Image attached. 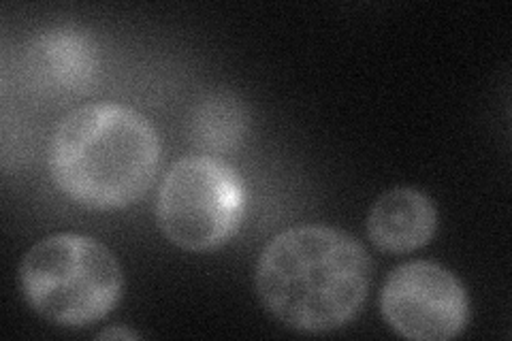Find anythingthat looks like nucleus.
<instances>
[{
	"label": "nucleus",
	"instance_id": "1",
	"mask_svg": "<svg viewBox=\"0 0 512 341\" xmlns=\"http://www.w3.org/2000/svg\"><path fill=\"white\" fill-rule=\"evenodd\" d=\"M254 284L265 312L284 327L329 333L361 312L372 286V261L352 235L303 224L267 243Z\"/></svg>",
	"mask_w": 512,
	"mask_h": 341
},
{
	"label": "nucleus",
	"instance_id": "2",
	"mask_svg": "<svg viewBox=\"0 0 512 341\" xmlns=\"http://www.w3.org/2000/svg\"><path fill=\"white\" fill-rule=\"evenodd\" d=\"M160 167L156 128L139 111L94 103L71 111L50 145V171L71 201L114 211L141 199Z\"/></svg>",
	"mask_w": 512,
	"mask_h": 341
},
{
	"label": "nucleus",
	"instance_id": "3",
	"mask_svg": "<svg viewBox=\"0 0 512 341\" xmlns=\"http://www.w3.org/2000/svg\"><path fill=\"white\" fill-rule=\"evenodd\" d=\"M20 286L39 316L58 327L84 329L118 305L124 273L101 241L79 233H56L26 252Z\"/></svg>",
	"mask_w": 512,
	"mask_h": 341
},
{
	"label": "nucleus",
	"instance_id": "4",
	"mask_svg": "<svg viewBox=\"0 0 512 341\" xmlns=\"http://www.w3.org/2000/svg\"><path fill=\"white\" fill-rule=\"evenodd\" d=\"M244 209V180L227 162L214 156H186L160 184L156 222L173 246L210 252L237 233Z\"/></svg>",
	"mask_w": 512,
	"mask_h": 341
},
{
	"label": "nucleus",
	"instance_id": "5",
	"mask_svg": "<svg viewBox=\"0 0 512 341\" xmlns=\"http://www.w3.org/2000/svg\"><path fill=\"white\" fill-rule=\"evenodd\" d=\"M380 310L389 327L412 341H446L470 320V299L457 275L438 263L399 265L382 286Z\"/></svg>",
	"mask_w": 512,
	"mask_h": 341
},
{
	"label": "nucleus",
	"instance_id": "6",
	"mask_svg": "<svg viewBox=\"0 0 512 341\" xmlns=\"http://www.w3.org/2000/svg\"><path fill=\"white\" fill-rule=\"evenodd\" d=\"M99 47L90 32L54 26L26 43L24 73L28 84L52 99H73L92 88L99 75Z\"/></svg>",
	"mask_w": 512,
	"mask_h": 341
},
{
	"label": "nucleus",
	"instance_id": "7",
	"mask_svg": "<svg viewBox=\"0 0 512 341\" xmlns=\"http://www.w3.org/2000/svg\"><path fill=\"white\" fill-rule=\"evenodd\" d=\"M438 211L425 192L397 186L376 199L367 214V235L384 252L408 254L434 239Z\"/></svg>",
	"mask_w": 512,
	"mask_h": 341
},
{
	"label": "nucleus",
	"instance_id": "8",
	"mask_svg": "<svg viewBox=\"0 0 512 341\" xmlns=\"http://www.w3.org/2000/svg\"><path fill=\"white\" fill-rule=\"evenodd\" d=\"M246 111L229 94L205 99L192 120V137L207 152H229L244 139Z\"/></svg>",
	"mask_w": 512,
	"mask_h": 341
},
{
	"label": "nucleus",
	"instance_id": "9",
	"mask_svg": "<svg viewBox=\"0 0 512 341\" xmlns=\"http://www.w3.org/2000/svg\"><path fill=\"white\" fill-rule=\"evenodd\" d=\"M101 339H109V337H124V339H137V333H133V331H118V329H109V331H103L101 335H99Z\"/></svg>",
	"mask_w": 512,
	"mask_h": 341
}]
</instances>
